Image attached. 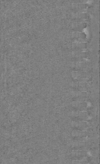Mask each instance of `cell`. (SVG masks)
<instances>
[{"label": "cell", "mask_w": 100, "mask_h": 164, "mask_svg": "<svg viewBox=\"0 0 100 164\" xmlns=\"http://www.w3.org/2000/svg\"><path fill=\"white\" fill-rule=\"evenodd\" d=\"M72 156L74 160L86 161L88 158L89 154L86 151H77L72 152Z\"/></svg>", "instance_id": "obj_1"}, {"label": "cell", "mask_w": 100, "mask_h": 164, "mask_svg": "<svg viewBox=\"0 0 100 164\" xmlns=\"http://www.w3.org/2000/svg\"><path fill=\"white\" fill-rule=\"evenodd\" d=\"M72 127L74 128H76V130H78V131H83L87 130V128H88V124L87 123V122H73L72 123Z\"/></svg>", "instance_id": "obj_2"}, {"label": "cell", "mask_w": 100, "mask_h": 164, "mask_svg": "<svg viewBox=\"0 0 100 164\" xmlns=\"http://www.w3.org/2000/svg\"><path fill=\"white\" fill-rule=\"evenodd\" d=\"M73 115L80 122H86L89 119L87 112H75L73 113Z\"/></svg>", "instance_id": "obj_3"}, {"label": "cell", "mask_w": 100, "mask_h": 164, "mask_svg": "<svg viewBox=\"0 0 100 164\" xmlns=\"http://www.w3.org/2000/svg\"><path fill=\"white\" fill-rule=\"evenodd\" d=\"M87 136V133L85 131H74L72 132V136L77 138V139L79 140L80 141H84Z\"/></svg>", "instance_id": "obj_4"}, {"label": "cell", "mask_w": 100, "mask_h": 164, "mask_svg": "<svg viewBox=\"0 0 100 164\" xmlns=\"http://www.w3.org/2000/svg\"><path fill=\"white\" fill-rule=\"evenodd\" d=\"M74 144H75L74 147L77 148V151H79V150L84 151L85 149H87V148L89 146L88 143L86 142H76Z\"/></svg>", "instance_id": "obj_5"}, {"label": "cell", "mask_w": 100, "mask_h": 164, "mask_svg": "<svg viewBox=\"0 0 100 164\" xmlns=\"http://www.w3.org/2000/svg\"><path fill=\"white\" fill-rule=\"evenodd\" d=\"M72 106L73 107L76 108L78 110L83 111L86 108V103L84 102H73Z\"/></svg>", "instance_id": "obj_6"}, {"label": "cell", "mask_w": 100, "mask_h": 164, "mask_svg": "<svg viewBox=\"0 0 100 164\" xmlns=\"http://www.w3.org/2000/svg\"><path fill=\"white\" fill-rule=\"evenodd\" d=\"M75 46H76L77 48H79L80 49V48H84L86 47V44L84 43H74Z\"/></svg>", "instance_id": "obj_7"}, {"label": "cell", "mask_w": 100, "mask_h": 164, "mask_svg": "<svg viewBox=\"0 0 100 164\" xmlns=\"http://www.w3.org/2000/svg\"><path fill=\"white\" fill-rule=\"evenodd\" d=\"M74 56L75 57H77V58H84V55L85 54L84 53H80V52H73V54Z\"/></svg>", "instance_id": "obj_8"}, {"label": "cell", "mask_w": 100, "mask_h": 164, "mask_svg": "<svg viewBox=\"0 0 100 164\" xmlns=\"http://www.w3.org/2000/svg\"><path fill=\"white\" fill-rule=\"evenodd\" d=\"M72 164H88L86 161L74 160L72 162Z\"/></svg>", "instance_id": "obj_9"}]
</instances>
